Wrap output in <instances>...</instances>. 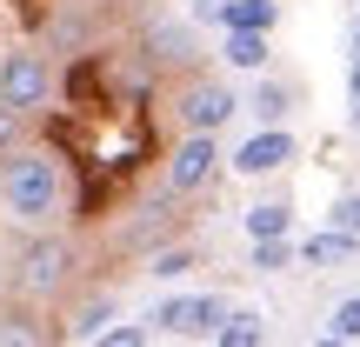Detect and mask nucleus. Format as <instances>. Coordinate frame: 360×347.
<instances>
[{"mask_svg": "<svg viewBox=\"0 0 360 347\" xmlns=\"http://www.w3.org/2000/svg\"><path fill=\"white\" fill-rule=\"evenodd\" d=\"M107 321H114V301H87V308L74 314V334H87V341H101V334H107Z\"/></svg>", "mask_w": 360, "mask_h": 347, "instance_id": "4468645a", "label": "nucleus"}, {"mask_svg": "<svg viewBox=\"0 0 360 347\" xmlns=\"http://www.w3.org/2000/svg\"><path fill=\"white\" fill-rule=\"evenodd\" d=\"M354 127H360V61H354Z\"/></svg>", "mask_w": 360, "mask_h": 347, "instance_id": "4be33fe9", "label": "nucleus"}, {"mask_svg": "<svg viewBox=\"0 0 360 347\" xmlns=\"http://www.w3.org/2000/svg\"><path fill=\"white\" fill-rule=\"evenodd\" d=\"M233 114H240V101H233L227 80H193V87L180 94V120H187V134H207V141H214Z\"/></svg>", "mask_w": 360, "mask_h": 347, "instance_id": "f03ea898", "label": "nucleus"}, {"mask_svg": "<svg viewBox=\"0 0 360 347\" xmlns=\"http://www.w3.org/2000/svg\"><path fill=\"white\" fill-rule=\"evenodd\" d=\"M67 267H74V247L40 234V241L20 247V274H13V281H20V294H53V287L67 281Z\"/></svg>", "mask_w": 360, "mask_h": 347, "instance_id": "7ed1b4c3", "label": "nucleus"}, {"mask_svg": "<svg viewBox=\"0 0 360 347\" xmlns=\"http://www.w3.org/2000/svg\"><path fill=\"white\" fill-rule=\"evenodd\" d=\"M7 141H13V114L0 107V147H7Z\"/></svg>", "mask_w": 360, "mask_h": 347, "instance_id": "412c9836", "label": "nucleus"}, {"mask_svg": "<svg viewBox=\"0 0 360 347\" xmlns=\"http://www.w3.org/2000/svg\"><path fill=\"white\" fill-rule=\"evenodd\" d=\"M334 234L360 241V194H340V207H334Z\"/></svg>", "mask_w": 360, "mask_h": 347, "instance_id": "dca6fc26", "label": "nucleus"}, {"mask_svg": "<svg viewBox=\"0 0 360 347\" xmlns=\"http://www.w3.org/2000/svg\"><path fill=\"white\" fill-rule=\"evenodd\" d=\"M154 47L160 61H187V27H154Z\"/></svg>", "mask_w": 360, "mask_h": 347, "instance_id": "f3484780", "label": "nucleus"}, {"mask_svg": "<svg viewBox=\"0 0 360 347\" xmlns=\"http://www.w3.org/2000/svg\"><path fill=\"white\" fill-rule=\"evenodd\" d=\"M0 201H7L13 220H53L60 214V168H53L47 154H20L7 160V174H0Z\"/></svg>", "mask_w": 360, "mask_h": 347, "instance_id": "f257e3e1", "label": "nucleus"}, {"mask_svg": "<svg viewBox=\"0 0 360 347\" xmlns=\"http://www.w3.org/2000/svg\"><path fill=\"white\" fill-rule=\"evenodd\" d=\"M214 168H220V147L207 141V134H187V141L174 147V160H167V187L187 194V187H200V180H214Z\"/></svg>", "mask_w": 360, "mask_h": 347, "instance_id": "0eeeda50", "label": "nucleus"}, {"mask_svg": "<svg viewBox=\"0 0 360 347\" xmlns=\"http://www.w3.org/2000/svg\"><path fill=\"white\" fill-rule=\"evenodd\" d=\"M40 101H47V61L40 53H7V67H0V107L20 114V107H40Z\"/></svg>", "mask_w": 360, "mask_h": 347, "instance_id": "39448f33", "label": "nucleus"}, {"mask_svg": "<svg viewBox=\"0 0 360 347\" xmlns=\"http://www.w3.org/2000/svg\"><path fill=\"white\" fill-rule=\"evenodd\" d=\"M154 274H160V281H174V274H187V254H180V247H174V254H160V260H154Z\"/></svg>", "mask_w": 360, "mask_h": 347, "instance_id": "aec40b11", "label": "nucleus"}, {"mask_svg": "<svg viewBox=\"0 0 360 347\" xmlns=\"http://www.w3.org/2000/svg\"><path fill=\"white\" fill-rule=\"evenodd\" d=\"M347 254H354L347 234H314V241H300V260H307V267H327V260H347Z\"/></svg>", "mask_w": 360, "mask_h": 347, "instance_id": "9d476101", "label": "nucleus"}, {"mask_svg": "<svg viewBox=\"0 0 360 347\" xmlns=\"http://www.w3.org/2000/svg\"><path fill=\"white\" fill-rule=\"evenodd\" d=\"M94 347H147V334H141V327H107Z\"/></svg>", "mask_w": 360, "mask_h": 347, "instance_id": "6ab92c4d", "label": "nucleus"}, {"mask_svg": "<svg viewBox=\"0 0 360 347\" xmlns=\"http://www.w3.org/2000/svg\"><path fill=\"white\" fill-rule=\"evenodd\" d=\"M307 347H340V341H327V334H321V341H307Z\"/></svg>", "mask_w": 360, "mask_h": 347, "instance_id": "5701e85b", "label": "nucleus"}, {"mask_svg": "<svg viewBox=\"0 0 360 347\" xmlns=\"http://www.w3.org/2000/svg\"><path fill=\"white\" fill-rule=\"evenodd\" d=\"M354 7H360V0H354Z\"/></svg>", "mask_w": 360, "mask_h": 347, "instance_id": "393cba45", "label": "nucleus"}, {"mask_svg": "<svg viewBox=\"0 0 360 347\" xmlns=\"http://www.w3.org/2000/svg\"><path fill=\"white\" fill-rule=\"evenodd\" d=\"M327 341H340V347H354L360 341V294H347L334 308V321H327Z\"/></svg>", "mask_w": 360, "mask_h": 347, "instance_id": "f8f14e48", "label": "nucleus"}, {"mask_svg": "<svg viewBox=\"0 0 360 347\" xmlns=\"http://www.w3.org/2000/svg\"><path fill=\"white\" fill-rule=\"evenodd\" d=\"M247 234H254V247H260V241H281V234H287V207H281V201L254 207V214H247Z\"/></svg>", "mask_w": 360, "mask_h": 347, "instance_id": "9b49d317", "label": "nucleus"}, {"mask_svg": "<svg viewBox=\"0 0 360 347\" xmlns=\"http://www.w3.org/2000/svg\"><path fill=\"white\" fill-rule=\"evenodd\" d=\"M227 61L233 67H260L267 61V34H227Z\"/></svg>", "mask_w": 360, "mask_h": 347, "instance_id": "ddd939ff", "label": "nucleus"}, {"mask_svg": "<svg viewBox=\"0 0 360 347\" xmlns=\"http://www.w3.org/2000/svg\"><path fill=\"white\" fill-rule=\"evenodd\" d=\"M254 267H260V274L287 267V241H260V247H254Z\"/></svg>", "mask_w": 360, "mask_h": 347, "instance_id": "a211bd4d", "label": "nucleus"}, {"mask_svg": "<svg viewBox=\"0 0 360 347\" xmlns=\"http://www.w3.org/2000/svg\"><path fill=\"white\" fill-rule=\"evenodd\" d=\"M354 53H360V20H354Z\"/></svg>", "mask_w": 360, "mask_h": 347, "instance_id": "b1692460", "label": "nucleus"}, {"mask_svg": "<svg viewBox=\"0 0 360 347\" xmlns=\"http://www.w3.org/2000/svg\"><path fill=\"white\" fill-rule=\"evenodd\" d=\"M214 347H267V321H260V314H227Z\"/></svg>", "mask_w": 360, "mask_h": 347, "instance_id": "1a4fd4ad", "label": "nucleus"}, {"mask_svg": "<svg viewBox=\"0 0 360 347\" xmlns=\"http://www.w3.org/2000/svg\"><path fill=\"white\" fill-rule=\"evenodd\" d=\"M227 34H267L274 27V0H233V7H220L214 13Z\"/></svg>", "mask_w": 360, "mask_h": 347, "instance_id": "6e6552de", "label": "nucleus"}, {"mask_svg": "<svg viewBox=\"0 0 360 347\" xmlns=\"http://www.w3.org/2000/svg\"><path fill=\"white\" fill-rule=\"evenodd\" d=\"M287 160H294V134H281V127H260V134H247L240 147H233V168L240 174H281Z\"/></svg>", "mask_w": 360, "mask_h": 347, "instance_id": "423d86ee", "label": "nucleus"}, {"mask_svg": "<svg viewBox=\"0 0 360 347\" xmlns=\"http://www.w3.org/2000/svg\"><path fill=\"white\" fill-rule=\"evenodd\" d=\"M247 107H254V114H260V120L274 127V120L287 114V87H274V80H260V87H254V101H247Z\"/></svg>", "mask_w": 360, "mask_h": 347, "instance_id": "2eb2a0df", "label": "nucleus"}, {"mask_svg": "<svg viewBox=\"0 0 360 347\" xmlns=\"http://www.w3.org/2000/svg\"><path fill=\"white\" fill-rule=\"evenodd\" d=\"M227 301L220 294H180V301H167V308L154 314L167 334H180V341H200V334H220V321H227Z\"/></svg>", "mask_w": 360, "mask_h": 347, "instance_id": "20e7f679", "label": "nucleus"}]
</instances>
